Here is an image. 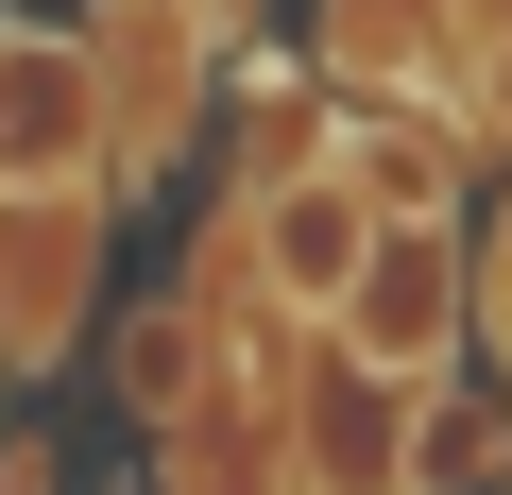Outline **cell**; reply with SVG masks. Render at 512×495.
<instances>
[{"label":"cell","mask_w":512,"mask_h":495,"mask_svg":"<svg viewBox=\"0 0 512 495\" xmlns=\"http://www.w3.org/2000/svg\"><path fill=\"white\" fill-rule=\"evenodd\" d=\"M444 103H461V120H495V137H512V35H478V52H461V86H444Z\"/></svg>","instance_id":"obj_6"},{"label":"cell","mask_w":512,"mask_h":495,"mask_svg":"<svg viewBox=\"0 0 512 495\" xmlns=\"http://www.w3.org/2000/svg\"><path fill=\"white\" fill-rule=\"evenodd\" d=\"M461 308H478L461 222H376V239H359V274H342V308H325L308 342H325V359H359V376H410V393H444V359H461Z\"/></svg>","instance_id":"obj_1"},{"label":"cell","mask_w":512,"mask_h":495,"mask_svg":"<svg viewBox=\"0 0 512 495\" xmlns=\"http://www.w3.org/2000/svg\"><path fill=\"white\" fill-rule=\"evenodd\" d=\"M495 308H512V257H495Z\"/></svg>","instance_id":"obj_7"},{"label":"cell","mask_w":512,"mask_h":495,"mask_svg":"<svg viewBox=\"0 0 512 495\" xmlns=\"http://www.w3.org/2000/svg\"><path fill=\"white\" fill-rule=\"evenodd\" d=\"M86 205H0V359H52L69 308H86Z\"/></svg>","instance_id":"obj_4"},{"label":"cell","mask_w":512,"mask_h":495,"mask_svg":"<svg viewBox=\"0 0 512 495\" xmlns=\"http://www.w3.org/2000/svg\"><path fill=\"white\" fill-rule=\"evenodd\" d=\"M103 154H120L103 52L52 35V18H0V205H86Z\"/></svg>","instance_id":"obj_2"},{"label":"cell","mask_w":512,"mask_h":495,"mask_svg":"<svg viewBox=\"0 0 512 495\" xmlns=\"http://www.w3.org/2000/svg\"><path fill=\"white\" fill-rule=\"evenodd\" d=\"M359 239H376V205L308 154V171H274V188L239 205V291H256V308H291V325H325L342 274H359Z\"/></svg>","instance_id":"obj_3"},{"label":"cell","mask_w":512,"mask_h":495,"mask_svg":"<svg viewBox=\"0 0 512 495\" xmlns=\"http://www.w3.org/2000/svg\"><path fill=\"white\" fill-rule=\"evenodd\" d=\"M325 171H342L376 222H444V205H461L444 120H393V103H342V120H325Z\"/></svg>","instance_id":"obj_5"}]
</instances>
